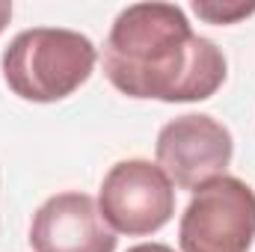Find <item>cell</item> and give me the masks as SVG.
I'll list each match as a JSON object with an SVG mask.
<instances>
[{
  "instance_id": "cell-1",
  "label": "cell",
  "mask_w": 255,
  "mask_h": 252,
  "mask_svg": "<svg viewBox=\"0 0 255 252\" xmlns=\"http://www.w3.org/2000/svg\"><path fill=\"white\" fill-rule=\"evenodd\" d=\"M104 74L128 98L205 101L226 83V57L211 39L193 33L181 6L133 3L110 27Z\"/></svg>"
},
{
  "instance_id": "cell-2",
  "label": "cell",
  "mask_w": 255,
  "mask_h": 252,
  "mask_svg": "<svg viewBox=\"0 0 255 252\" xmlns=\"http://www.w3.org/2000/svg\"><path fill=\"white\" fill-rule=\"evenodd\" d=\"M95 45L63 27H33L18 33L3 51V80L6 86L33 104H54L77 92L95 71Z\"/></svg>"
},
{
  "instance_id": "cell-3",
  "label": "cell",
  "mask_w": 255,
  "mask_h": 252,
  "mask_svg": "<svg viewBox=\"0 0 255 252\" xmlns=\"http://www.w3.org/2000/svg\"><path fill=\"white\" fill-rule=\"evenodd\" d=\"M255 241V190L220 175L193 193L178 223L181 252H250Z\"/></svg>"
},
{
  "instance_id": "cell-4",
  "label": "cell",
  "mask_w": 255,
  "mask_h": 252,
  "mask_svg": "<svg viewBox=\"0 0 255 252\" xmlns=\"http://www.w3.org/2000/svg\"><path fill=\"white\" fill-rule=\"evenodd\" d=\"M98 211L116 235H154L175 214V190L151 160H119L101 181Z\"/></svg>"
},
{
  "instance_id": "cell-5",
  "label": "cell",
  "mask_w": 255,
  "mask_h": 252,
  "mask_svg": "<svg viewBox=\"0 0 255 252\" xmlns=\"http://www.w3.org/2000/svg\"><path fill=\"white\" fill-rule=\"evenodd\" d=\"M157 166L178 190H196L226 175L235 139L229 127L205 113H187L160 127L154 142Z\"/></svg>"
},
{
  "instance_id": "cell-6",
  "label": "cell",
  "mask_w": 255,
  "mask_h": 252,
  "mask_svg": "<svg viewBox=\"0 0 255 252\" xmlns=\"http://www.w3.org/2000/svg\"><path fill=\"white\" fill-rule=\"evenodd\" d=\"M116 232L86 193L51 196L30 223L33 252H116Z\"/></svg>"
},
{
  "instance_id": "cell-7",
  "label": "cell",
  "mask_w": 255,
  "mask_h": 252,
  "mask_svg": "<svg viewBox=\"0 0 255 252\" xmlns=\"http://www.w3.org/2000/svg\"><path fill=\"white\" fill-rule=\"evenodd\" d=\"M193 12L208 24H238L255 15V3H223V0H196Z\"/></svg>"
},
{
  "instance_id": "cell-8",
  "label": "cell",
  "mask_w": 255,
  "mask_h": 252,
  "mask_svg": "<svg viewBox=\"0 0 255 252\" xmlns=\"http://www.w3.org/2000/svg\"><path fill=\"white\" fill-rule=\"evenodd\" d=\"M128 252H175L166 244H139V247H130Z\"/></svg>"
},
{
  "instance_id": "cell-9",
  "label": "cell",
  "mask_w": 255,
  "mask_h": 252,
  "mask_svg": "<svg viewBox=\"0 0 255 252\" xmlns=\"http://www.w3.org/2000/svg\"><path fill=\"white\" fill-rule=\"evenodd\" d=\"M9 18H12V3H9V0H0V33L6 30Z\"/></svg>"
}]
</instances>
